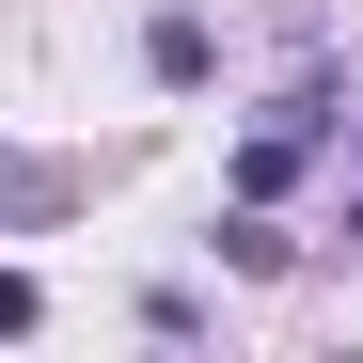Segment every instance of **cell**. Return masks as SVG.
Listing matches in <instances>:
<instances>
[{"label":"cell","instance_id":"obj_1","mask_svg":"<svg viewBox=\"0 0 363 363\" xmlns=\"http://www.w3.org/2000/svg\"><path fill=\"white\" fill-rule=\"evenodd\" d=\"M79 190H95L79 158H16V143H0V237H48V221H64Z\"/></svg>","mask_w":363,"mask_h":363},{"label":"cell","instance_id":"obj_2","mask_svg":"<svg viewBox=\"0 0 363 363\" xmlns=\"http://www.w3.org/2000/svg\"><path fill=\"white\" fill-rule=\"evenodd\" d=\"M143 79H158V95H206V79H221V32L190 16V0H158V16H143Z\"/></svg>","mask_w":363,"mask_h":363},{"label":"cell","instance_id":"obj_3","mask_svg":"<svg viewBox=\"0 0 363 363\" xmlns=\"http://www.w3.org/2000/svg\"><path fill=\"white\" fill-rule=\"evenodd\" d=\"M300 174H316V127H284V111H253V143H237V206H284Z\"/></svg>","mask_w":363,"mask_h":363},{"label":"cell","instance_id":"obj_4","mask_svg":"<svg viewBox=\"0 0 363 363\" xmlns=\"http://www.w3.org/2000/svg\"><path fill=\"white\" fill-rule=\"evenodd\" d=\"M221 269H237V284H284V269H300V237H284L269 206H237V221H221Z\"/></svg>","mask_w":363,"mask_h":363},{"label":"cell","instance_id":"obj_5","mask_svg":"<svg viewBox=\"0 0 363 363\" xmlns=\"http://www.w3.org/2000/svg\"><path fill=\"white\" fill-rule=\"evenodd\" d=\"M16 332H48V284H32V269H0V347H16Z\"/></svg>","mask_w":363,"mask_h":363}]
</instances>
